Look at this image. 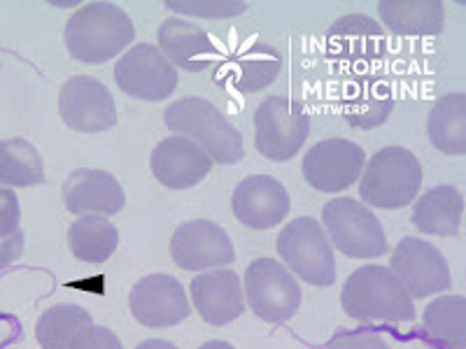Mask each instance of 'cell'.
Here are the masks:
<instances>
[{"instance_id": "18", "label": "cell", "mask_w": 466, "mask_h": 349, "mask_svg": "<svg viewBox=\"0 0 466 349\" xmlns=\"http://www.w3.org/2000/svg\"><path fill=\"white\" fill-rule=\"evenodd\" d=\"M329 56L343 65H371L385 52V31L366 15H345L327 31Z\"/></svg>"}, {"instance_id": "19", "label": "cell", "mask_w": 466, "mask_h": 349, "mask_svg": "<svg viewBox=\"0 0 466 349\" xmlns=\"http://www.w3.org/2000/svg\"><path fill=\"white\" fill-rule=\"evenodd\" d=\"M212 170V159L191 140L170 135L152 152V174L168 189H191Z\"/></svg>"}, {"instance_id": "24", "label": "cell", "mask_w": 466, "mask_h": 349, "mask_svg": "<svg viewBox=\"0 0 466 349\" xmlns=\"http://www.w3.org/2000/svg\"><path fill=\"white\" fill-rule=\"evenodd\" d=\"M427 135L441 154H466V94L452 91L441 95L427 119Z\"/></svg>"}, {"instance_id": "23", "label": "cell", "mask_w": 466, "mask_h": 349, "mask_svg": "<svg viewBox=\"0 0 466 349\" xmlns=\"http://www.w3.org/2000/svg\"><path fill=\"white\" fill-rule=\"evenodd\" d=\"M394 110L392 86L385 80L364 77L348 91L343 101V119L352 128H376L390 119Z\"/></svg>"}, {"instance_id": "28", "label": "cell", "mask_w": 466, "mask_h": 349, "mask_svg": "<svg viewBox=\"0 0 466 349\" xmlns=\"http://www.w3.org/2000/svg\"><path fill=\"white\" fill-rule=\"evenodd\" d=\"M45 164L43 156L24 138L0 140V186H28L43 184Z\"/></svg>"}, {"instance_id": "17", "label": "cell", "mask_w": 466, "mask_h": 349, "mask_svg": "<svg viewBox=\"0 0 466 349\" xmlns=\"http://www.w3.org/2000/svg\"><path fill=\"white\" fill-rule=\"evenodd\" d=\"M191 301L201 319L212 326L231 324L243 314L245 294L240 275L231 268H218L194 277L189 286Z\"/></svg>"}, {"instance_id": "11", "label": "cell", "mask_w": 466, "mask_h": 349, "mask_svg": "<svg viewBox=\"0 0 466 349\" xmlns=\"http://www.w3.org/2000/svg\"><path fill=\"white\" fill-rule=\"evenodd\" d=\"M58 115L77 133H103L116 126V105L110 89L89 75H75L58 91Z\"/></svg>"}, {"instance_id": "26", "label": "cell", "mask_w": 466, "mask_h": 349, "mask_svg": "<svg viewBox=\"0 0 466 349\" xmlns=\"http://www.w3.org/2000/svg\"><path fill=\"white\" fill-rule=\"evenodd\" d=\"M68 247L85 264H106L119 247V231L103 217H80L68 228Z\"/></svg>"}, {"instance_id": "4", "label": "cell", "mask_w": 466, "mask_h": 349, "mask_svg": "<svg viewBox=\"0 0 466 349\" xmlns=\"http://www.w3.org/2000/svg\"><path fill=\"white\" fill-rule=\"evenodd\" d=\"M422 186V165L410 149H380L364 164L360 182L361 201L380 210H399L418 198Z\"/></svg>"}, {"instance_id": "27", "label": "cell", "mask_w": 466, "mask_h": 349, "mask_svg": "<svg viewBox=\"0 0 466 349\" xmlns=\"http://www.w3.org/2000/svg\"><path fill=\"white\" fill-rule=\"evenodd\" d=\"M424 331L445 349H466V298L439 296L424 307Z\"/></svg>"}, {"instance_id": "31", "label": "cell", "mask_w": 466, "mask_h": 349, "mask_svg": "<svg viewBox=\"0 0 466 349\" xmlns=\"http://www.w3.org/2000/svg\"><path fill=\"white\" fill-rule=\"evenodd\" d=\"M324 349H392L376 331L369 328H340Z\"/></svg>"}, {"instance_id": "34", "label": "cell", "mask_w": 466, "mask_h": 349, "mask_svg": "<svg viewBox=\"0 0 466 349\" xmlns=\"http://www.w3.org/2000/svg\"><path fill=\"white\" fill-rule=\"evenodd\" d=\"M24 254V233L19 231L12 238L0 240V268H7Z\"/></svg>"}, {"instance_id": "15", "label": "cell", "mask_w": 466, "mask_h": 349, "mask_svg": "<svg viewBox=\"0 0 466 349\" xmlns=\"http://www.w3.org/2000/svg\"><path fill=\"white\" fill-rule=\"evenodd\" d=\"M233 214L240 224L257 231L273 228L289 212V194L270 174H249L233 189Z\"/></svg>"}, {"instance_id": "6", "label": "cell", "mask_w": 466, "mask_h": 349, "mask_svg": "<svg viewBox=\"0 0 466 349\" xmlns=\"http://www.w3.org/2000/svg\"><path fill=\"white\" fill-rule=\"evenodd\" d=\"M322 226L329 243L350 259H378L390 252L378 217L355 198L329 201L322 210Z\"/></svg>"}, {"instance_id": "33", "label": "cell", "mask_w": 466, "mask_h": 349, "mask_svg": "<svg viewBox=\"0 0 466 349\" xmlns=\"http://www.w3.org/2000/svg\"><path fill=\"white\" fill-rule=\"evenodd\" d=\"M73 349H124L119 338L106 326H86L77 338H75Z\"/></svg>"}, {"instance_id": "12", "label": "cell", "mask_w": 466, "mask_h": 349, "mask_svg": "<svg viewBox=\"0 0 466 349\" xmlns=\"http://www.w3.org/2000/svg\"><path fill=\"white\" fill-rule=\"evenodd\" d=\"M366 154L352 140L329 138L310 147L303 156V177L315 191L339 194L360 180Z\"/></svg>"}, {"instance_id": "7", "label": "cell", "mask_w": 466, "mask_h": 349, "mask_svg": "<svg viewBox=\"0 0 466 349\" xmlns=\"http://www.w3.org/2000/svg\"><path fill=\"white\" fill-rule=\"evenodd\" d=\"M310 116L301 103L282 95H268L255 112V147L270 161H289L306 145Z\"/></svg>"}, {"instance_id": "9", "label": "cell", "mask_w": 466, "mask_h": 349, "mask_svg": "<svg viewBox=\"0 0 466 349\" xmlns=\"http://www.w3.org/2000/svg\"><path fill=\"white\" fill-rule=\"evenodd\" d=\"M115 80L116 86L131 98L161 103L177 89V70L159 47L140 43L116 61Z\"/></svg>"}, {"instance_id": "5", "label": "cell", "mask_w": 466, "mask_h": 349, "mask_svg": "<svg viewBox=\"0 0 466 349\" xmlns=\"http://www.w3.org/2000/svg\"><path fill=\"white\" fill-rule=\"evenodd\" d=\"M278 254L294 275L313 286L336 284V256L327 231L313 217H299L278 235Z\"/></svg>"}, {"instance_id": "36", "label": "cell", "mask_w": 466, "mask_h": 349, "mask_svg": "<svg viewBox=\"0 0 466 349\" xmlns=\"http://www.w3.org/2000/svg\"><path fill=\"white\" fill-rule=\"evenodd\" d=\"M198 349H236V347H233V344H228V343H224V340H210V343L201 344Z\"/></svg>"}, {"instance_id": "1", "label": "cell", "mask_w": 466, "mask_h": 349, "mask_svg": "<svg viewBox=\"0 0 466 349\" xmlns=\"http://www.w3.org/2000/svg\"><path fill=\"white\" fill-rule=\"evenodd\" d=\"M136 26L131 16L112 3H86L66 24L64 43L80 64H107L131 47Z\"/></svg>"}, {"instance_id": "16", "label": "cell", "mask_w": 466, "mask_h": 349, "mask_svg": "<svg viewBox=\"0 0 466 349\" xmlns=\"http://www.w3.org/2000/svg\"><path fill=\"white\" fill-rule=\"evenodd\" d=\"M66 210L77 217H112L122 210L127 196L112 173L80 168L64 184Z\"/></svg>"}, {"instance_id": "25", "label": "cell", "mask_w": 466, "mask_h": 349, "mask_svg": "<svg viewBox=\"0 0 466 349\" xmlns=\"http://www.w3.org/2000/svg\"><path fill=\"white\" fill-rule=\"evenodd\" d=\"M280 65L282 58L276 49L257 43L233 58L228 68V82L240 94H259L261 89L276 82Z\"/></svg>"}, {"instance_id": "10", "label": "cell", "mask_w": 466, "mask_h": 349, "mask_svg": "<svg viewBox=\"0 0 466 349\" xmlns=\"http://www.w3.org/2000/svg\"><path fill=\"white\" fill-rule=\"evenodd\" d=\"M392 275L406 289L410 298L443 294L452 286L451 265L441 254V249L420 238H403L392 252Z\"/></svg>"}, {"instance_id": "35", "label": "cell", "mask_w": 466, "mask_h": 349, "mask_svg": "<svg viewBox=\"0 0 466 349\" xmlns=\"http://www.w3.org/2000/svg\"><path fill=\"white\" fill-rule=\"evenodd\" d=\"M136 349H177L173 343H168V340H145V343H140Z\"/></svg>"}, {"instance_id": "21", "label": "cell", "mask_w": 466, "mask_h": 349, "mask_svg": "<svg viewBox=\"0 0 466 349\" xmlns=\"http://www.w3.org/2000/svg\"><path fill=\"white\" fill-rule=\"evenodd\" d=\"M461 214H464V196L452 184H441L424 191L415 201L413 224L420 233L427 235H460Z\"/></svg>"}, {"instance_id": "29", "label": "cell", "mask_w": 466, "mask_h": 349, "mask_svg": "<svg viewBox=\"0 0 466 349\" xmlns=\"http://www.w3.org/2000/svg\"><path fill=\"white\" fill-rule=\"evenodd\" d=\"M94 319L80 305H54L45 310L43 317L37 319L35 338L43 349H73L75 338L91 326Z\"/></svg>"}, {"instance_id": "14", "label": "cell", "mask_w": 466, "mask_h": 349, "mask_svg": "<svg viewBox=\"0 0 466 349\" xmlns=\"http://www.w3.org/2000/svg\"><path fill=\"white\" fill-rule=\"evenodd\" d=\"M128 307L136 322L147 328H170L191 314L189 298L180 282L166 273H152L133 284Z\"/></svg>"}, {"instance_id": "30", "label": "cell", "mask_w": 466, "mask_h": 349, "mask_svg": "<svg viewBox=\"0 0 466 349\" xmlns=\"http://www.w3.org/2000/svg\"><path fill=\"white\" fill-rule=\"evenodd\" d=\"M166 7L180 15L201 16V19H224V16H238L248 10V3H222V0H194V3H166Z\"/></svg>"}, {"instance_id": "20", "label": "cell", "mask_w": 466, "mask_h": 349, "mask_svg": "<svg viewBox=\"0 0 466 349\" xmlns=\"http://www.w3.org/2000/svg\"><path fill=\"white\" fill-rule=\"evenodd\" d=\"M159 49L175 68L187 73H201L218 61V49L203 28L197 24L170 16L159 28Z\"/></svg>"}, {"instance_id": "13", "label": "cell", "mask_w": 466, "mask_h": 349, "mask_svg": "<svg viewBox=\"0 0 466 349\" xmlns=\"http://www.w3.org/2000/svg\"><path fill=\"white\" fill-rule=\"evenodd\" d=\"M170 256L182 270L206 273L208 268H222L236 261L228 233L219 224L208 219H191L175 228L170 238Z\"/></svg>"}, {"instance_id": "32", "label": "cell", "mask_w": 466, "mask_h": 349, "mask_svg": "<svg viewBox=\"0 0 466 349\" xmlns=\"http://www.w3.org/2000/svg\"><path fill=\"white\" fill-rule=\"evenodd\" d=\"M22 207L16 201V194L7 186H0V240L12 238L22 231Z\"/></svg>"}, {"instance_id": "2", "label": "cell", "mask_w": 466, "mask_h": 349, "mask_svg": "<svg viewBox=\"0 0 466 349\" xmlns=\"http://www.w3.org/2000/svg\"><path fill=\"white\" fill-rule=\"evenodd\" d=\"M164 124L180 138L191 140L212 159V164L233 165L245 156L243 135L218 105L201 98L187 95L170 103L164 112Z\"/></svg>"}, {"instance_id": "22", "label": "cell", "mask_w": 466, "mask_h": 349, "mask_svg": "<svg viewBox=\"0 0 466 349\" xmlns=\"http://www.w3.org/2000/svg\"><path fill=\"white\" fill-rule=\"evenodd\" d=\"M378 15L394 35L434 37L445 26V5L439 0H382Z\"/></svg>"}, {"instance_id": "8", "label": "cell", "mask_w": 466, "mask_h": 349, "mask_svg": "<svg viewBox=\"0 0 466 349\" xmlns=\"http://www.w3.org/2000/svg\"><path fill=\"white\" fill-rule=\"evenodd\" d=\"M245 296L252 313L268 324L289 322L301 307L297 277L276 259H257L248 265Z\"/></svg>"}, {"instance_id": "3", "label": "cell", "mask_w": 466, "mask_h": 349, "mask_svg": "<svg viewBox=\"0 0 466 349\" xmlns=\"http://www.w3.org/2000/svg\"><path fill=\"white\" fill-rule=\"evenodd\" d=\"M340 305L357 322L403 324L415 319V303L385 265H364L348 277Z\"/></svg>"}]
</instances>
